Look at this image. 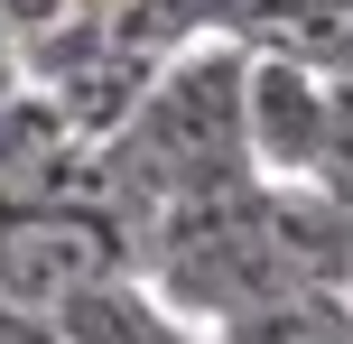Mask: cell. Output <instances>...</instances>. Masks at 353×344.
Wrapping results in <instances>:
<instances>
[{"mask_svg":"<svg viewBox=\"0 0 353 344\" xmlns=\"http://www.w3.org/2000/svg\"><path fill=\"white\" fill-rule=\"evenodd\" d=\"M130 270V223L103 205H65V196H0V298L56 316L74 289Z\"/></svg>","mask_w":353,"mask_h":344,"instance_id":"6da1fadb","label":"cell"},{"mask_svg":"<svg viewBox=\"0 0 353 344\" xmlns=\"http://www.w3.org/2000/svg\"><path fill=\"white\" fill-rule=\"evenodd\" d=\"M325 84H335V74L307 65V56L251 47V65H242V149H251V177H307V168H316Z\"/></svg>","mask_w":353,"mask_h":344,"instance_id":"7a4b0ae2","label":"cell"},{"mask_svg":"<svg viewBox=\"0 0 353 344\" xmlns=\"http://www.w3.org/2000/svg\"><path fill=\"white\" fill-rule=\"evenodd\" d=\"M56 344H214V326L176 316L140 270H112L56 307Z\"/></svg>","mask_w":353,"mask_h":344,"instance_id":"3957f363","label":"cell"},{"mask_svg":"<svg viewBox=\"0 0 353 344\" xmlns=\"http://www.w3.org/2000/svg\"><path fill=\"white\" fill-rule=\"evenodd\" d=\"M261 214H270V242H279L288 279L344 289V270H353V205H335L316 177H261Z\"/></svg>","mask_w":353,"mask_h":344,"instance_id":"277c9868","label":"cell"},{"mask_svg":"<svg viewBox=\"0 0 353 344\" xmlns=\"http://www.w3.org/2000/svg\"><path fill=\"white\" fill-rule=\"evenodd\" d=\"M214 344H353V298L325 289V279H279L270 298L232 307Z\"/></svg>","mask_w":353,"mask_h":344,"instance_id":"5b68a950","label":"cell"},{"mask_svg":"<svg viewBox=\"0 0 353 344\" xmlns=\"http://www.w3.org/2000/svg\"><path fill=\"white\" fill-rule=\"evenodd\" d=\"M307 177L335 205H353V74L325 84V140H316V168H307Z\"/></svg>","mask_w":353,"mask_h":344,"instance_id":"8992f818","label":"cell"},{"mask_svg":"<svg viewBox=\"0 0 353 344\" xmlns=\"http://www.w3.org/2000/svg\"><path fill=\"white\" fill-rule=\"evenodd\" d=\"M74 10H84V0H0V28L10 37H47L56 19H74Z\"/></svg>","mask_w":353,"mask_h":344,"instance_id":"52a82bcc","label":"cell"},{"mask_svg":"<svg viewBox=\"0 0 353 344\" xmlns=\"http://www.w3.org/2000/svg\"><path fill=\"white\" fill-rule=\"evenodd\" d=\"M0 344H56V316L19 307V298H0Z\"/></svg>","mask_w":353,"mask_h":344,"instance_id":"ba28073f","label":"cell"},{"mask_svg":"<svg viewBox=\"0 0 353 344\" xmlns=\"http://www.w3.org/2000/svg\"><path fill=\"white\" fill-rule=\"evenodd\" d=\"M0 65H19V37H10V28H0Z\"/></svg>","mask_w":353,"mask_h":344,"instance_id":"9c48e42d","label":"cell"},{"mask_svg":"<svg viewBox=\"0 0 353 344\" xmlns=\"http://www.w3.org/2000/svg\"><path fill=\"white\" fill-rule=\"evenodd\" d=\"M84 10H121V0H84Z\"/></svg>","mask_w":353,"mask_h":344,"instance_id":"30bf717a","label":"cell"},{"mask_svg":"<svg viewBox=\"0 0 353 344\" xmlns=\"http://www.w3.org/2000/svg\"><path fill=\"white\" fill-rule=\"evenodd\" d=\"M344 298H353V270H344Z\"/></svg>","mask_w":353,"mask_h":344,"instance_id":"8fae6325","label":"cell"}]
</instances>
